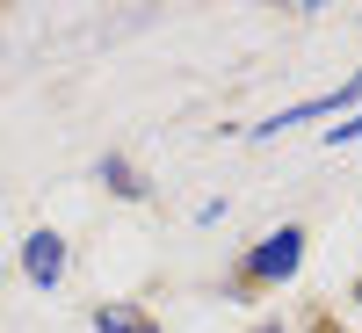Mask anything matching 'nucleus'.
Segmentation results:
<instances>
[{"mask_svg": "<svg viewBox=\"0 0 362 333\" xmlns=\"http://www.w3.org/2000/svg\"><path fill=\"white\" fill-rule=\"evenodd\" d=\"M297 268H305V225H276V232H261L247 254H239V283H254V290H283Z\"/></svg>", "mask_w": 362, "mask_h": 333, "instance_id": "nucleus-1", "label": "nucleus"}, {"mask_svg": "<svg viewBox=\"0 0 362 333\" xmlns=\"http://www.w3.org/2000/svg\"><path fill=\"white\" fill-rule=\"evenodd\" d=\"M355 102H362V73H348L341 87H326V95H305V102H290V109H276V116H261L254 138H283V131H297V124H312V116H348Z\"/></svg>", "mask_w": 362, "mask_h": 333, "instance_id": "nucleus-2", "label": "nucleus"}, {"mask_svg": "<svg viewBox=\"0 0 362 333\" xmlns=\"http://www.w3.org/2000/svg\"><path fill=\"white\" fill-rule=\"evenodd\" d=\"M22 276L37 283V290H58V276H66V239H58L51 225L22 239Z\"/></svg>", "mask_w": 362, "mask_h": 333, "instance_id": "nucleus-3", "label": "nucleus"}, {"mask_svg": "<svg viewBox=\"0 0 362 333\" xmlns=\"http://www.w3.org/2000/svg\"><path fill=\"white\" fill-rule=\"evenodd\" d=\"M95 174H102V181H109V189L124 196V203H145V196H153V181H145V174H138L124 153H102V160H95Z\"/></svg>", "mask_w": 362, "mask_h": 333, "instance_id": "nucleus-4", "label": "nucleus"}, {"mask_svg": "<svg viewBox=\"0 0 362 333\" xmlns=\"http://www.w3.org/2000/svg\"><path fill=\"white\" fill-rule=\"evenodd\" d=\"M95 333H160V319L138 305H95Z\"/></svg>", "mask_w": 362, "mask_h": 333, "instance_id": "nucleus-5", "label": "nucleus"}, {"mask_svg": "<svg viewBox=\"0 0 362 333\" xmlns=\"http://www.w3.org/2000/svg\"><path fill=\"white\" fill-rule=\"evenodd\" d=\"M326 145H334V153H341V145H362V109H348V116H341V124H334V131H326Z\"/></svg>", "mask_w": 362, "mask_h": 333, "instance_id": "nucleus-6", "label": "nucleus"}, {"mask_svg": "<svg viewBox=\"0 0 362 333\" xmlns=\"http://www.w3.org/2000/svg\"><path fill=\"white\" fill-rule=\"evenodd\" d=\"M254 333H290V326H283V319H261V326H254Z\"/></svg>", "mask_w": 362, "mask_h": 333, "instance_id": "nucleus-7", "label": "nucleus"}, {"mask_svg": "<svg viewBox=\"0 0 362 333\" xmlns=\"http://www.w3.org/2000/svg\"><path fill=\"white\" fill-rule=\"evenodd\" d=\"M355 305H362V283H355Z\"/></svg>", "mask_w": 362, "mask_h": 333, "instance_id": "nucleus-8", "label": "nucleus"}]
</instances>
